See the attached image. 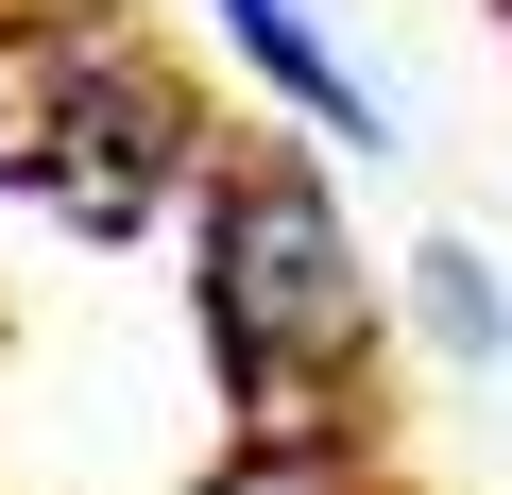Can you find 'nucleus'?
<instances>
[{
	"label": "nucleus",
	"mask_w": 512,
	"mask_h": 495,
	"mask_svg": "<svg viewBox=\"0 0 512 495\" xmlns=\"http://www.w3.org/2000/svg\"><path fill=\"white\" fill-rule=\"evenodd\" d=\"M188 325L205 376L256 444H359V376H376V257L342 222L325 137H222L188 188Z\"/></svg>",
	"instance_id": "obj_1"
},
{
	"label": "nucleus",
	"mask_w": 512,
	"mask_h": 495,
	"mask_svg": "<svg viewBox=\"0 0 512 495\" xmlns=\"http://www.w3.org/2000/svg\"><path fill=\"white\" fill-rule=\"evenodd\" d=\"M205 154H222V120L154 18L0 0V171H18V205H52L69 239H154V222H188Z\"/></svg>",
	"instance_id": "obj_2"
},
{
	"label": "nucleus",
	"mask_w": 512,
	"mask_h": 495,
	"mask_svg": "<svg viewBox=\"0 0 512 495\" xmlns=\"http://www.w3.org/2000/svg\"><path fill=\"white\" fill-rule=\"evenodd\" d=\"M205 35H222V69L274 103L291 137H342V154H393V86L342 52V18L325 0H205Z\"/></svg>",
	"instance_id": "obj_3"
},
{
	"label": "nucleus",
	"mask_w": 512,
	"mask_h": 495,
	"mask_svg": "<svg viewBox=\"0 0 512 495\" xmlns=\"http://www.w3.org/2000/svg\"><path fill=\"white\" fill-rule=\"evenodd\" d=\"M410 325H427L461 376H495V359H512V291H495L478 239H427V257H410Z\"/></svg>",
	"instance_id": "obj_4"
}]
</instances>
